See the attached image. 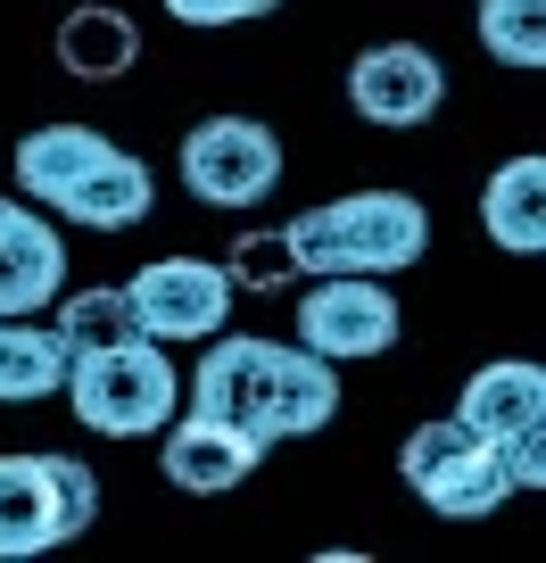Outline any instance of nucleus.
<instances>
[{"label": "nucleus", "mask_w": 546, "mask_h": 563, "mask_svg": "<svg viewBox=\"0 0 546 563\" xmlns=\"http://www.w3.org/2000/svg\"><path fill=\"white\" fill-rule=\"evenodd\" d=\"M191 406L232 431H248L257 448H282V440H307L339 415V373L332 356H315L299 340H215L191 373Z\"/></svg>", "instance_id": "1"}, {"label": "nucleus", "mask_w": 546, "mask_h": 563, "mask_svg": "<svg viewBox=\"0 0 546 563\" xmlns=\"http://www.w3.org/2000/svg\"><path fill=\"white\" fill-rule=\"evenodd\" d=\"M282 232H290V257H299V282H315V274H405L431 249V216L414 191H348L332 208H307Z\"/></svg>", "instance_id": "2"}, {"label": "nucleus", "mask_w": 546, "mask_h": 563, "mask_svg": "<svg viewBox=\"0 0 546 563\" xmlns=\"http://www.w3.org/2000/svg\"><path fill=\"white\" fill-rule=\"evenodd\" d=\"M67 406L83 431H100V440H149V431H166V415L182 406V382L175 365H166L158 340H116V349H91L67 365Z\"/></svg>", "instance_id": "3"}, {"label": "nucleus", "mask_w": 546, "mask_h": 563, "mask_svg": "<svg viewBox=\"0 0 546 563\" xmlns=\"http://www.w3.org/2000/svg\"><path fill=\"white\" fill-rule=\"evenodd\" d=\"M100 522V481L75 456H0V563L51 555Z\"/></svg>", "instance_id": "4"}, {"label": "nucleus", "mask_w": 546, "mask_h": 563, "mask_svg": "<svg viewBox=\"0 0 546 563\" xmlns=\"http://www.w3.org/2000/svg\"><path fill=\"white\" fill-rule=\"evenodd\" d=\"M398 473H405V489L423 497L431 514H447V522H480V514H497L513 497V473H505V456H497V440L472 431L464 415L423 422V431L398 448Z\"/></svg>", "instance_id": "5"}, {"label": "nucleus", "mask_w": 546, "mask_h": 563, "mask_svg": "<svg viewBox=\"0 0 546 563\" xmlns=\"http://www.w3.org/2000/svg\"><path fill=\"white\" fill-rule=\"evenodd\" d=\"M124 299H133V323H142V340H158V349H182V340H215L232 316V274L215 257H149L142 274L124 282Z\"/></svg>", "instance_id": "6"}, {"label": "nucleus", "mask_w": 546, "mask_h": 563, "mask_svg": "<svg viewBox=\"0 0 546 563\" xmlns=\"http://www.w3.org/2000/svg\"><path fill=\"white\" fill-rule=\"evenodd\" d=\"M282 183V141L257 117H208L182 133V191L208 208H257Z\"/></svg>", "instance_id": "7"}, {"label": "nucleus", "mask_w": 546, "mask_h": 563, "mask_svg": "<svg viewBox=\"0 0 546 563\" xmlns=\"http://www.w3.org/2000/svg\"><path fill=\"white\" fill-rule=\"evenodd\" d=\"M299 340L332 365H356V356L398 349V299H389L381 274H315L299 307Z\"/></svg>", "instance_id": "8"}, {"label": "nucleus", "mask_w": 546, "mask_h": 563, "mask_svg": "<svg viewBox=\"0 0 546 563\" xmlns=\"http://www.w3.org/2000/svg\"><path fill=\"white\" fill-rule=\"evenodd\" d=\"M447 100V75L423 42H372L348 67V108L381 133H405V124H431Z\"/></svg>", "instance_id": "9"}, {"label": "nucleus", "mask_w": 546, "mask_h": 563, "mask_svg": "<svg viewBox=\"0 0 546 563\" xmlns=\"http://www.w3.org/2000/svg\"><path fill=\"white\" fill-rule=\"evenodd\" d=\"M158 456H166V481L175 489H191V497H224V489H241L248 473H257V456L265 448L248 440V431H232V422H215V415H166V431H158Z\"/></svg>", "instance_id": "10"}, {"label": "nucleus", "mask_w": 546, "mask_h": 563, "mask_svg": "<svg viewBox=\"0 0 546 563\" xmlns=\"http://www.w3.org/2000/svg\"><path fill=\"white\" fill-rule=\"evenodd\" d=\"M51 208L75 216V224H91V232H124V224H142V216L158 208V175H149L133 150H116V141H108L100 158H91L83 175L51 199Z\"/></svg>", "instance_id": "11"}, {"label": "nucleus", "mask_w": 546, "mask_h": 563, "mask_svg": "<svg viewBox=\"0 0 546 563\" xmlns=\"http://www.w3.org/2000/svg\"><path fill=\"white\" fill-rule=\"evenodd\" d=\"M58 282H67L58 224H42L9 199V216H0V316H42L58 299Z\"/></svg>", "instance_id": "12"}, {"label": "nucleus", "mask_w": 546, "mask_h": 563, "mask_svg": "<svg viewBox=\"0 0 546 563\" xmlns=\"http://www.w3.org/2000/svg\"><path fill=\"white\" fill-rule=\"evenodd\" d=\"M456 415L472 422V431H489V440L538 431V422H546V373L530 365V356H497V365H480L472 382H464Z\"/></svg>", "instance_id": "13"}, {"label": "nucleus", "mask_w": 546, "mask_h": 563, "mask_svg": "<svg viewBox=\"0 0 546 563\" xmlns=\"http://www.w3.org/2000/svg\"><path fill=\"white\" fill-rule=\"evenodd\" d=\"M480 224H489V241L513 249V257H538V249H546V158H538V150H522V158H505L489 175V191H480Z\"/></svg>", "instance_id": "14"}, {"label": "nucleus", "mask_w": 546, "mask_h": 563, "mask_svg": "<svg viewBox=\"0 0 546 563\" xmlns=\"http://www.w3.org/2000/svg\"><path fill=\"white\" fill-rule=\"evenodd\" d=\"M133 58H142V25L124 18V9L83 0L75 18H58V67H67L75 84H116Z\"/></svg>", "instance_id": "15"}, {"label": "nucleus", "mask_w": 546, "mask_h": 563, "mask_svg": "<svg viewBox=\"0 0 546 563\" xmlns=\"http://www.w3.org/2000/svg\"><path fill=\"white\" fill-rule=\"evenodd\" d=\"M67 340L42 332L34 316H0V406H25V398H51L67 382Z\"/></svg>", "instance_id": "16"}, {"label": "nucleus", "mask_w": 546, "mask_h": 563, "mask_svg": "<svg viewBox=\"0 0 546 563\" xmlns=\"http://www.w3.org/2000/svg\"><path fill=\"white\" fill-rule=\"evenodd\" d=\"M100 150H108V133H91V124H42V133L18 141V191L51 208V199L100 158Z\"/></svg>", "instance_id": "17"}, {"label": "nucleus", "mask_w": 546, "mask_h": 563, "mask_svg": "<svg viewBox=\"0 0 546 563\" xmlns=\"http://www.w3.org/2000/svg\"><path fill=\"white\" fill-rule=\"evenodd\" d=\"M480 51L497 67H546V0H480Z\"/></svg>", "instance_id": "18"}, {"label": "nucleus", "mask_w": 546, "mask_h": 563, "mask_svg": "<svg viewBox=\"0 0 546 563\" xmlns=\"http://www.w3.org/2000/svg\"><path fill=\"white\" fill-rule=\"evenodd\" d=\"M58 340H67V356H91L116 340H142V323H133L124 290H75V299H58Z\"/></svg>", "instance_id": "19"}, {"label": "nucleus", "mask_w": 546, "mask_h": 563, "mask_svg": "<svg viewBox=\"0 0 546 563\" xmlns=\"http://www.w3.org/2000/svg\"><path fill=\"white\" fill-rule=\"evenodd\" d=\"M232 290H282V282H299V257H290V232H241L224 257Z\"/></svg>", "instance_id": "20"}, {"label": "nucleus", "mask_w": 546, "mask_h": 563, "mask_svg": "<svg viewBox=\"0 0 546 563\" xmlns=\"http://www.w3.org/2000/svg\"><path fill=\"white\" fill-rule=\"evenodd\" d=\"M166 18H182V25H241L248 0H166Z\"/></svg>", "instance_id": "21"}, {"label": "nucleus", "mask_w": 546, "mask_h": 563, "mask_svg": "<svg viewBox=\"0 0 546 563\" xmlns=\"http://www.w3.org/2000/svg\"><path fill=\"white\" fill-rule=\"evenodd\" d=\"M274 9H282V0H248V18H274Z\"/></svg>", "instance_id": "22"}, {"label": "nucleus", "mask_w": 546, "mask_h": 563, "mask_svg": "<svg viewBox=\"0 0 546 563\" xmlns=\"http://www.w3.org/2000/svg\"><path fill=\"white\" fill-rule=\"evenodd\" d=\"M0 216H9V199H0Z\"/></svg>", "instance_id": "23"}]
</instances>
